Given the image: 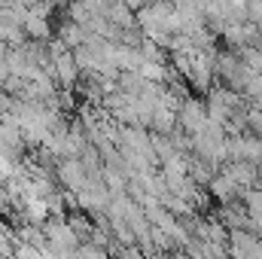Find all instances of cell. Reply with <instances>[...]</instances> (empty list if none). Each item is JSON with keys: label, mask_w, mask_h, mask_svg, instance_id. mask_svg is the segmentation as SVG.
<instances>
[{"label": "cell", "mask_w": 262, "mask_h": 259, "mask_svg": "<svg viewBox=\"0 0 262 259\" xmlns=\"http://www.w3.org/2000/svg\"><path fill=\"white\" fill-rule=\"evenodd\" d=\"M40 229H43V238H46V247L49 250H55V253H73L76 247H79V238H76V232L67 226L64 217H58V213H49L43 223H40Z\"/></svg>", "instance_id": "cell-1"}, {"label": "cell", "mask_w": 262, "mask_h": 259, "mask_svg": "<svg viewBox=\"0 0 262 259\" xmlns=\"http://www.w3.org/2000/svg\"><path fill=\"white\" fill-rule=\"evenodd\" d=\"M55 180L61 183L64 192H79V189L89 183V174H85V168H82L79 159H58V165H55Z\"/></svg>", "instance_id": "cell-2"}, {"label": "cell", "mask_w": 262, "mask_h": 259, "mask_svg": "<svg viewBox=\"0 0 262 259\" xmlns=\"http://www.w3.org/2000/svg\"><path fill=\"white\" fill-rule=\"evenodd\" d=\"M207 122V107L201 98H186L183 107L177 110V128L183 134H195L201 125Z\"/></svg>", "instance_id": "cell-4"}, {"label": "cell", "mask_w": 262, "mask_h": 259, "mask_svg": "<svg viewBox=\"0 0 262 259\" xmlns=\"http://www.w3.org/2000/svg\"><path fill=\"white\" fill-rule=\"evenodd\" d=\"M256 168L259 165H253V162H223L220 174H226L229 180H235L241 189H250V186H256Z\"/></svg>", "instance_id": "cell-5"}, {"label": "cell", "mask_w": 262, "mask_h": 259, "mask_svg": "<svg viewBox=\"0 0 262 259\" xmlns=\"http://www.w3.org/2000/svg\"><path fill=\"white\" fill-rule=\"evenodd\" d=\"M49 73H52V79H55V85L58 89H76L79 85V67L73 61V52L67 49L61 55H55L52 61H49Z\"/></svg>", "instance_id": "cell-3"}, {"label": "cell", "mask_w": 262, "mask_h": 259, "mask_svg": "<svg viewBox=\"0 0 262 259\" xmlns=\"http://www.w3.org/2000/svg\"><path fill=\"white\" fill-rule=\"evenodd\" d=\"M137 52H140V61H152V64H168V52H165L162 46H156L152 40H143V43L137 46Z\"/></svg>", "instance_id": "cell-11"}, {"label": "cell", "mask_w": 262, "mask_h": 259, "mask_svg": "<svg viewBox=\"0 0 262 259\" xmlns=\"http://www.w3.org/2000/svg\"><path fill=\"white\" fill-rule=\"evenodd\" d=\"M174 128H177V113H171L165 107H156V113H152L146 131H152V134H171Z\"/></svg>", "instance_id": "cell-10"}, {"label": "cell", "mask_w": 262, "mask_h": 259, "mask_svg": "<svg viewBox=\"0 0 262 259\" xmlns=\"http://www.w3.org/2000/svg\"><path fill=\"white\" fill-rule=\"evenodd\" d=\"M28 37H25V28L18 18H12L9 12H0V43L3 46H21Z\"/></svg>", "instance_id": "cell-8"}, {"label": "cell", "mask_w": 262, "mask_h": 259, "mask_svg": "<svg viewBox=\"0 0 262 259\" xmlns=\"http://www.w3.org/2000/svg\"><path fill=\"white\" fill-rule=\"evenodd\" d=\"M207 189H210V195H213L220 204H229V201H235L238 195L244 192V189H241L235 180H229L226 174H213V177H210V183H207Z\"/></svg>", "instance_id": "cell-7"}, {"label": "cell", "mask_w": 262, "mask_h": 259, "mask_svg": "<svg viewBox=\"0 0 262 259\" xmlns=\"http://www.w3.org/2000/svg\"><path fill=\"white\" fill-rule=\"evenodd\" d=\"M0 12H3V0H0Z\"/></svg>", "instance_id": "cell-13"}, {"label": "cell", "mask_w": 262, "mask_h": 259, "mask_svg": "<svg viewBox=\"0 0 262 259\" xmlns=\"http://www.w3.org/2000/svg\"><path fill=\"white\" fill-rule=\"evenodd\" d=\"M247 18L262 25V0H247Z\"/></svg>", "instance_id": "cell-12"}, {"label": "cell", "mask_w": 262, "mask_h": 259, "mask_svg": "<svg viewBox=\"0 0 262 259\" xmlns=\"http://www.w3.org/2000/svg\"><path fill=\"white\" fill-rule=\"evenodd\" d=\"M85 37H89V34H85V28H82V25H76V21H70V18L58 25V40L64 43L67 49L82 46V43H85Z\"/></svg>", "instance_id": "cell-9"}, {"label": "cell", "mask_w": 262, "mask_h": 259, "mask_svg": "<svg viewBox=\"0 0 262 259\" xmlns=\"http://www.w3.org/2000/svg\"><path fill=\"white\" fill-rule=\"evenodd\" d=\"M21 28H25V37L34 40V43H49L52 40L49 15H37V12H31V6H28V15L21 18Z\"/></svg>", "instance_id": "cell-6"}]
</instances>
